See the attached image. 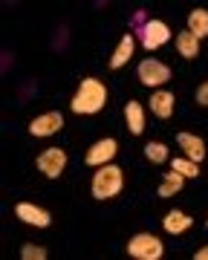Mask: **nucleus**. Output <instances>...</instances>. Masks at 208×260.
I'll list each match as a JSON object with an SVG mask.
<instances>
[{"mask_svg":"<svg viewBox=\"0 0 208 260\" xmlns=\"http://www.w3.org/2000/svg\"><path fill=\"white\" fill-rule=\"evenodd\" d=\"M107 102V90H104V84L98 78H84L81 81V90L76 93L73 99V113H98Z\"/></svg>","mask_w":208,"mask_h":260,"instance_id":"1","label":"nucleus"},{"mask_svg":"<svg viewBox=\"0 0 208 260\" xmlns=\"http://www.w3.org/2000/svg\"><path fill=\"white\" fill-rule=\"evenodd\" d=\"M124 188V174L119 165H104L93 177V197L95 200H110Z\"/></svg>","mask_w":208,"mask_h":260,"instance_id":"2","label":"nucleus"},{"mask_svg":"<svg viewBox=\"0 0 208 260\" xmlns=\"http://www.w3.org/2000/svg\"><path fill=\"white\" fill-rule=\"evenodd\" d=\"M127 251L139 260H159L165 249H162L159 237H153V234H136V237L127 243Z\"/></svg>","mask_w":208,"mask_h":260,"instance_id":"3","label":"nucleus"},{"mask_svg":"<svg viewBox=\"0 0 208 260\" xmlns=\"http://www.w3.org/2000/svg\"><path fill=\"white\" fill-rule=\"evenodd\" d=\"M139 78H142V84H148V87L165 84L170 78V67H165L162 61H156V58H148V61L139 64Z\"/></svg>","mask_w":208,"mask_h":260,"instance_id":"4","label":"nucleus"},{"mask_svg":"<svg viewBox=\"0 0 208 260\" xmlns=\"http://www.w3.org/2000/svg\"><path fill=\"white\" fill-rule=\"evenodd\" d=\"M165 41H170V29L165 20H148L142 29V47L145 49H156L162 47Z\"/></svg>","mask_w":208,"mask_h":260,"instance_id":"5","label":"nucleus"},{"mask_svg":"<svg viewBox=\"0 0 208 260\" xmlns=\"http://www.w3.org/2000/svg\"><path fill=\"white\" fill-rule=\"evenodd\" d=\"M64 165H66V153H64L61 148H49V150H44V153L38 156V168L47 174L49 179H58V177H61Z\"/></svg>","mask_w":208,"mask_h":260,"instance_id":"6","label":"nucleus"},{"mask_svg":"<svg viewBox=\"0 0 208 260\" xmlns=\"http://www.w3.org/2000/svg\"><path fill=\"white\" fill-rule=\"evenodd\" d=\"M61 124H64L61 113H44V116H38V119H32L29 133H32V136H52V133L61 130Z\"/></svg>","mask_w":208,"mask_h":260,"instance_id":"7","label":"nucleus"},{"mask_svg":"<svg viewBox=\"0 0 208 260\" xmlns=\"http://www.w3.org/2000/svg\"><path fill=\"white\" fill-rule=\"evenodd\" d=\"M15 214H18L23 223L38 225V229H47V225L52 223V217H49L44 208H38V205H32V203H20L18 208H15Z\"/></svg>","mask_w":208,"mask_h":260,"instance_id":"8","label":"nucleus"},{"mask_svg":"<svg viewBox=\"0 0 208 260\" xmlns=\"http://www.w3.org/2000/svg\"><path fill=\"white\" fill-rule=\"evenodd\" d=\"M113 156H116V142L113 139H101V142H95L93 148L87 150L84 162L87 165H107Z\"/></svg>","mask_w":208,"mask_h":260,"instance_id":"9","label":"nucleus"},{"mask_svg":"<svg viewBox=\"0 0 208 260\" xmlns=\"http://www.w3.org/2000/svg\"><path fill=\"white\" fill-rule=\"evenodd\" d=\"M177 142H180V148L188 153L191 162H199V159L205 156V145H202V139L199 136H191V133H180L177 136Z\"/></svg>","mask_w":208,"mask_h":260,"instance_id":"10","label":"nucleus"},{"mask_svg":"<svg viewBox=\"0 0 208 260\" xmlns=\"http://www.w3.org/2000/svg\"><path fill=\"white\" fill-rule=\"evenodd\" d=\"M124 116H127V127H130V133H145V113H142V104L139 102H127V107H124Z\"/></svg>","mask_w":208,"mask_h":260,"instance_id":"11","label":"nucleus"},{"mask_svg":"<svg viewBox=\"0 0 208 260\" xmlns=\"http://www.w3.org/2000/svg\"><path fill=\"white\" fill-rule=\"evenodd\" d=\"M188 32L197 38V41L208 35V12L205 9H194L188 15Z\"/></svg>","mask_w":208,"mask_h":260,"instance_id":"12","label":"nucleus"},{"mask_svg":"<svg viewBox=\"0 0 208 260\" xmlns=\"http://www.w3.org/2000/svg\"><path fill=\"white\" fill-rule=\"evenodd\" d=\"M165 232H170V234H182L185 229H191V217L188 214H182V211H168V217H165Z\"/></svg>","mask_w":208,"mask_h":260,"instance_id":"13","label":"nucleus"},{"mask_svg":"<svg viewBox=\"0 0 208 260\" xmlns=\"http://www.w3.org/2000/svg\"><path fill=\"white\" fill-rule=\"evenodd\" d=\"M151 107H153V113L159 116V119H168L170 113H174V95L165 90V93H153L151 95Z\"/></svg>","mask_w":208,"mask_h":260,"instance_id":"14","label":"nucleus"},{"mask_svg":"<svg viewBox=\"0 0 208 260\" xmlns=\"http://www.w3.org/2000/svg\"><path fill=\"white\" fill-rule=\"evenodd\" d=\"M130 55H133V35H124V38H122V44L116 47L113 58H110V67H113V70L124 67L127 61H130Z\"/></svg>","mask_w":208,"mask_h":260,"instance_id":"15","label":"nucleus"},{"mask_svg":"<svg viewBox=\"0 0 208 260\" xmlns=\"http://www.w3.org/2000/svg\"><path fill=\"white\" fill-rule=\"evenodd\" d=\"M177 49H180V55L194 58V55L199 52V41L191 35L188 29H185V32H180V35H177Z\"/></svg>","mask_w":208,"mask_h":260,"instance_id":"16","label":"nucleus"},{"mask_svg":"<svg viewBox=\"0 0 208 260\" xmlns=\"http://www.w3.org/2000/svg\"><path fill=\"white\" fill-rule=\"evenodd\" d=\"M182 179H185V177H182V174H177V171H174V174H168V177L162 179V185H159V197H174L182 188Z\"/></svg>","mask_w":208,"mask_h":260,"instance_id":"17","label":"nucleus"},{"mask_svg":"<svg viewBox=\"0 0 208 260\" xmlns=\"http://www.w3.org/2000/svg\"><path fill=\"white\" fill-rule=\"evenodd\" d=\"M170 165H174V171H177V174H182V177H188V179L199 177V168H197V162H191V159H174Z\"/></svg>","mask_w":208,"mask_h":260,"instance_id":"18","label":"nucleus"},{"mask_svg":"<svg viewBox=\"0 0 208 260\" xmlns=\"http://www.w3.org/2000/svg\"><path fill=\"white\" fill-rule=\"evenodd\" d=\"M145 156L151 159V162H165V159H168V148L159 145V142H148V145H145Z\"/></svg>","mask_w":208,"mask_h":260,"instance_id":"19","label":"nucleus"},{"mask_svg":"<svg viewBox=\"0 0 208 260\" xmlns=\"http://www.w3.org/2000/svg\"><path fill=\"white\" fill-rule=\"evenodd\" d=\"M20 257L23 260H44L47 257V249H41V246H23L20 249Z\"/></svg>","mask_w":208,"mask_h":260,"instance_id":"20","label":"nucleus"},{"mask_svg":"<svg viewBox=\"0 0 208 260\" xmlns=\"http://www.w3.org/2000/svg\"><path fill=\"white\" fill-rule=\"evenodd\" d=\"M197 102L202 104V107H208V81H205V84H202V87L197 90Z\"/></svg>","mask_w":208,"mask_h":260,"instance_id":"21","label":"nucleus"},{"mask_svg":"<svg viewBox=\"0 0 208 260\" xmlns=\"http://www.w3.org/2000/svg\"><path fill=\"white\" fill-rule=\"evenodd\" d=\"M197 260H208V246H205V249H199V251H197Z\"/></svg>","mask_w":208,"mask_h":260,"instance_id":"22","label":"nucleus"},{"mask_svg":"<svg viewBox=\"0 0 208 260\" xmlns=\"http://www.w3.org/2000/svg\"><path fill=\"white\" fill-rule=\"evenodd\" d=\"M205 225H208V223H205Z\"/></svg>","mask_w":208,"mask_h":260,"instance_id":"23","label":"nucleus"}]
</instances>
